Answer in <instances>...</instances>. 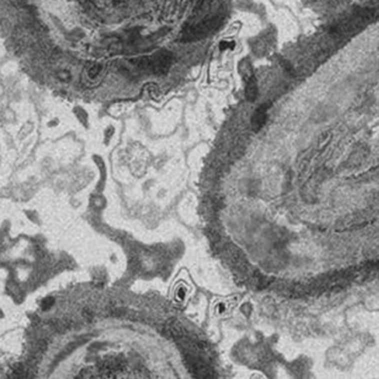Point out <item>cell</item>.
Wrapping results in <instances>:
<instances>
[{
  "mask_svg": "<svg viewBox=\"0 0 379 379\" xmlns=\"http://www.w3.org/2000/svg\"><path fill=\"white\" fill-rule=\"evenodd\" d=\"M52 305H54V299L50 298V297H49V298H46V299H44L42 302V309H46V310H47V309L50 308Z\"/></svg>",
  "mask_w": 379,
  "mask_h": 379,
  "instance_id": "obj_5",
  "label": "cell"
},
{
  "mask_svg": "<svg viewBox=\"0 0 379 379\" xmlns=\"http://www.w3.org/2000/svg\"><path fill=\"white\" fill-rule=\"evenodd\" d=\"M270 104H262L257 110L254 112L252 118V126L254 128V130H259L264 124H265L267 120V116H268V108Z\"/></svg>",
  "mask_w": 379,
  "mask_h": 379,
  "instance_id": "obj_4",
  "label": "cell"
},
{
  "mask_svg": "<svg viewBox=\"0 0 379 379\" xmlns=\"http://www.w3.org/2000/svg\"><path fill=\"white\" fill-rule=\"evenodd\" d=\"M220 24L222 19L217 17L209 19V20L204 22L202 24L200 22L198 24H195V26H190L182 30L180 39L184 42H196L199 40V39H204L209 36L210 34L215 32L217 29L220 27Z\"/></svg>",
  "mask_w": 379,
  "mask_h": 379,
  "instance_id": "obj_2",
  "label": "cell"
},
{
  "mask_svg": "<svg viewBox=\"0 0 379 379\" xmlns=\"http://www.w3.org/2000/svg\"><path fill=\"white\" fill-rule=\"evenodd\" d=\"M244 76H245V82H246V86H245V97L249 102H254L258 97V84L255 74H254V72H242Z\"/></svg>",
  "mask_w": 379,
  "mask_h": 379,
  "instance_id": "obj_3",
  "label": "cell"
},
{
  "mask_svg": "<svg viewBox=\"0 0 379 379\" xmlns=\"http://www.w3.org/2000/svg\"><path fill=\"white\" fill-rule=\"evenodd\" d=\"M172 62L174 54L167 50L158 52L156 54H150V56L140 57L132 60L134 66L139 69L156 74V76L166 74L169 72V69L172 68Z\"/></svg>",
  "mask_w": 379,
  "mask_h": 379,
  "instance_id": "obj_1",
  "label": "cell"
},
{
  "mask_svg": "<svg viewBox=\"0 0 379 379\" xmlns=\"http://www.w3.org/2000/svg\"><path fill=\"white\" fill-rule=\"evenodd\" d=\"M228 48H234V42H220L222 50H224V49H228Z\"/></svg>",
  "mask_w": 379,
  "mask_h": 379,
  "instance_id": "obj_6",
  "label": "cell"
}]
</instances>
